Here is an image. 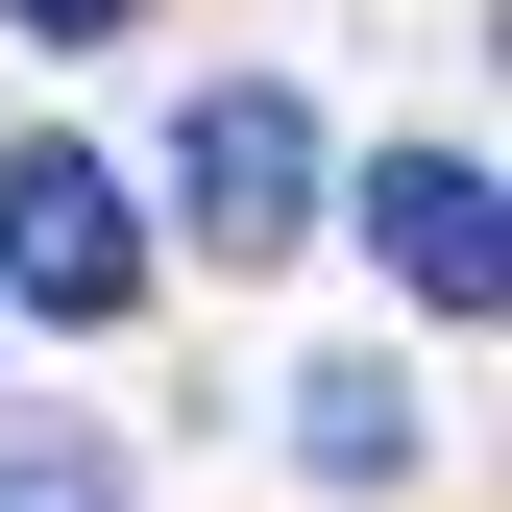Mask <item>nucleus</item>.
Here are the masks:
<instances>
[{
    "label": "nucleus",
    "instance_id": "20e7f679",
    "mask_svg": "<svg viewBox=\"0 0 512 512\" xmlns=\"http://www.w3.org/2000/svg\"><path fill=\"white\" fill-rule=\"evenodd\" d=\"M293 439H317L342 488H391V464H415V415H391V366H317V391H293Z\"/></svg>",
    "mask_w": 512,
    "mask_h": 512
},
{
    "label": "nucleus",
    "instance_id": "f03ea898",
    "mask_svg": "<svg viewBox=\"0 0 512 512\" xmlns=\"http://www.w3.org/2000/svg\"><path fill=\"white\" fill-rule=\"evenodd\" d=\"M0 269H25V317H122V293H147L122 171H98V147H25V171H0Z\"/></svg>",
    "mask_w": 512,
    "mask_h": 512
},
{
    "label": "nucleus",
    "instance_id": "7ed1b4c3",
    "mask_svg": "<svg viewBox=\"0 0 512 512\" xmlns=\"http://www.w3.org/2000/svg\"><path fill=\"white\" fill-rule=\"evenodd\" d=\"M366 244H391V293H439V317H488V147H391L366 171Z\"/></svg>",
    "mask_w": 512,
    "mask_h": 512
},
{
    "label": "nucleus",
    "instance_id": "39448f33",
    "mask_svg": "<svg viewBox=\"0 0 512 512\" xmlns=\"http://www.w3.org/2000/svg\"><path fill=\"white\" fill-rule=\"evenodd\" d=\"M25 25H49V49H98V25H147V0H25Z\"/></svg>",
    "mask_w": 512,
    "mask_h": 512
},
{
    "label": "nucleus",
    "instance_id": "f257e3e1",
    "mask_svg": "<svg viewBox=\"0 0 512 512\" xmlns=\"http://www.w3.org/2000/svg\"><path fill=\"white\" fill-rule=\"evenodd\" d=\"M171 196H196V244H220V269H269V244L317 220V122H293L269 74H220L196 122H171Z\"/></svg>",
    "mask_w": 512,
    "mask_h": 512
}]
</instances>
